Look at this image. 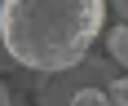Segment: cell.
I'll use <instances>...</instances> for the list:
<instances>
[{
    "label": "cell",
    "mask_w": 128,
    "mask_h": 106,
    "mask_svg": "<svg viewBox=\"0 0 128 106\" xmlns=\"http://www.w3.org/2000/svg\"><path fill=\"white\" fill-rule=\"evenodd\" d=\"M0 106H13V97H9V88H4V80H0Z\"/></svg>",
    "instance_id": "ba28073f"
},
{
    "label": "cell",
    "mask_w": 128,
    "mask_h": 106,
    "mask_svg": "<svg viewBox=\"0 0 128 106\" xmlns=\"http://www.w3.org/2000/svg\"><path fill=\"white\" fill-rule=\"evenodd\" d=\"M124 75L110 58H84V62L66 66L58 75H40V88H36V106H71L84 88H110L115 80Z\"/></svg>",
    "instance_id": "7a4b0ae2"
},
{
    "label": "cell",
    "mask_w": 128,
    "mask_h": 106,
    "mask_svg": "<svg viewBox=\"0 0 128 106\" xmlns=\"http://www.w3.org/2000/svg\"><path fill=\"white\" fill-rule=\"evenodd\" d=\"M0 71H18V62H13L9 53H4V44H0Z\"/></svg>",
    "instance_id": "8992f818"
},
{
    "label": "cell",
    "mask_w": 128,
    "mask_h": 106,
    "mask_svg": "<svg viewBox=\"0 0 128 106\" xmlns=\"http://www.w3.org/2000/svg\"><path fill=\"white\" fill-rule=\"evenodd\" d=\"M106 4H110V9H115L119 18H124V22H128V0H106Z\"/></svg>",
    "instance_id": "52a82bcc"
},
{
    "label": "cell",
    "mask_w": 128,
    "mask_h": 106,
    "mask_svg": "<svg viewBox=\"0 0 128 106\" xmlns=\"http://www.w3.org/2000/svg\"><path fill=\"white\" fill-rule=\"evenodd\" d=\"M106 97H110V102H115V106H128V75H119L115 84L106 88Z\"/></svg>",
    "instance_id": "5b68a950"
},
{
    "label": "cell",
    "mask_w": 128,
    "mask_h": 106,
    "mask_svg": "<svg viewBox=\"0 0 128 106\" xmlns=\"http://www.w3.org/2000/svg\"><path fill=\"white\" fill-rule=\"evenodd\" d=\"M71 106H115V102L106 97V88H84V93H80Z\"/></svg>",
    "instance_id": "277c9868"
},
{
    "label": "cell",
    "mask_w": 128,
    "mask_h": 106,
    "mask_svg": "<svg viewBox=\"0 0 128 106\" xmlns=\"http://www.w3.org/2000/svg\"><path fill=\"white\" fill-rule=\"evenodd\" d=\"M106 53H110V62L119 71H128V22H119V26L106 31Z\"/></svg>",
    "instance_id": "3957f363"
},
{
    "label": "cell",
    "mask_w": 128,
    "mask_h": 106,
    "mask_svg": "<svg viewBox=\"0 0 128 106\" xmlns=\"http://www.w3.org/2000/svg\"><path fill=\"white\" fill-rule=\"evenodd\" d=\"M102 26L106 0H4L0 44L18 66L58 75L88 58Z\"/></svg>",
    "instance_id": "6da1fadb"
},
{
    "label": "cell",
    "mask_w": 128,
    "mask_h": 106,
    "mask_svg": "<svg viewBox=\"0 0 128 106\" xmlns=\"http://www.w3.org/2000/svg\"><path fill=\"white\" fill-rule=\"evenodd\" d=\"M0 13H4V0H0Z\"/></svg>",
    "instance_id": "9c48e42d"
}]
</instances>
